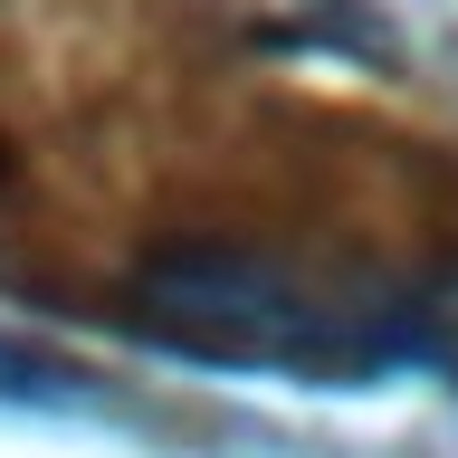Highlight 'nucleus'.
Returning a JSON list of instances; mask_svg holds the SVG:
<instances>
[{
  "label": "nucleus",
  "mask_w": 458,
  "mask_h": 458,
  "mask_svg": "<svg viewBox=\"0 0 458 458\" xmlns=\"http://www.w3.org/2000/svg\"><path fill=\"white\" fill-rule=\"evenodd\" d=\"M143 335L182 363L296 372V382H382L449 372L458 382V277H363L296 258H172L143 277Z\"/></svg>",
  "instance_id": "obj_1"
},
{
  "label": "nucleus",
  "mask_w": 458,
  "mask_h": 458,
  "mask_svg": "<svg viewBox=\"0 0 458 458\" xmlns=\"http://www.w3.org/2000/svg\"><path fill=\"white\" fill-rule=\"evenodd\" d=\"M0 411H38V420H114V429H172V439H182L172 411H153V401L96 382L86 363L29 353V344H10V335H0Z\"/></svg>",
  "instance_id": "obj_2"
}]
</instances>
